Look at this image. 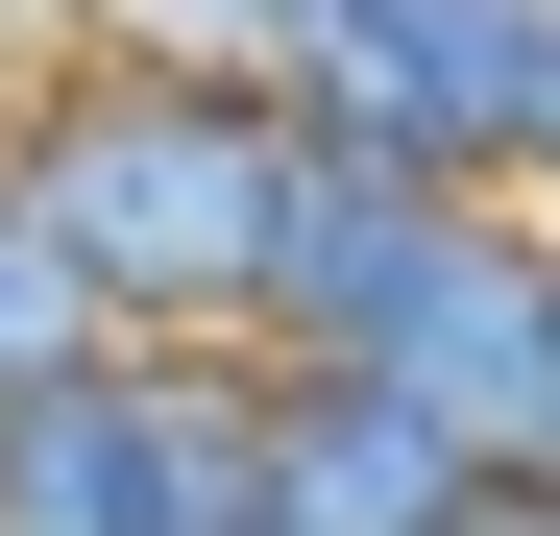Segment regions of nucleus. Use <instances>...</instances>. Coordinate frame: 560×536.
<instances>
[{
    "mask_svg": "<svg viewBox=\"0 0 560 536\" xmlns=\"http://www.w3.org/2000/svg\"><path fill=\"white\" fill-rule=\"evenodd\" d=\"M0 196L73 244L98 341H268L293 73H220V49H49L25 123H0Z\"/></svg>",
    "mask_w": 560,
    "mask_h": 536,
    "instance_id": "f257e3e1",
    "label": "nucleus"
},
{
    "mask_svg": "<svg viewBox=\"0 0 560 536\" xmlns=\"http://www.w3.org/2000/svg\"><path fill=\"white\" fill-rule=\"evenodd\" d=\"M0 536H268V341H98L0 415Z\"/></svg>",
    "mask_w": 560,
    "mask_h": 536,
    "instance_id": "f03ea898",
    "label": "nucleus"
},
{
    "mask_svg": "<svg viewBox=\"0 0 560 536\" xmlns=\"http://www.w3.org/2000/svg\"><path fill=\"white\" fill-rule=\"evenodd\" d=\"M293 98L341 147L439 171V196H536L560 171V0H341L293 49Z\"/></svg>",
    "mask_w": 560,
    "mask_h": 536,
    "instance_id": "7ed1b4c3",
    "label": "nucleus"
},
{
    "mask_svg": "<svg viewBox=\"0 0 560 536\" xmlns=\"http://www.w3.org/2000/svg\"><path fill=\"white\" fill-rule=\"evenodd\" d=\"M488 220V196H439V171H390V147H341L317 98H293V220H268V366H365L390 341V293Z\"/></svg>",
    "mask_w": 560,
    "mask_h": 536,
    "instance_id": "20e7f679",
    "label": "nucleus"
},
{
    "mask_svg": "<svg viewBox=\"0 0 560 536\" xmlns=\"http://www.w3.org/2000/svg\"><path fill=\"white\" fill-rule=\"evenodd\" d=\"M512 464L365 366H268V536H488Z\"/></svg>",
    "mask_w": 560,
    "mask_h": 536,
    "instance_id": "39448f33",
    "label": "nucleus"
},
{
    "mask_svg": "<svg viewBox=\"0 0 560 536\" xmlns=\"http://www.w3.org/2000/svg\"><path fill=\"white\" fill-rule=\"evenodd\" d=\"M73 366H98V293H73V244L0 196V415H25V391H73Z\"/></svg>",
    "mask_w": 560,
    "mask_h": 536,
    "instance_id": "423d86ee",
    "label": "nucleus"
},
{
    "mask_svg": "<svg viewBox=\"0 0 560 536\" xmlns=\"http://www.w3.org/2000/svg\"><path fill=\"white\" fill-rule=\"evenodd\" d=\"M49 25H73V49H220V73H293L341 0H49Z\"/></svg>",
    "mask_w": 560,
    "mask_h": 536,
    "instance_id": "0eeeda50",
    "label": "nucleus"
},
{
    "mask_svg": "<svg viewBox=\"0 0 560 536\" xmlns=\"http://www.w3.org/2000/svg\"><path fill=\"white\" fill-rule=\"evenodd\" d=\"M536 196H560V171H536Z\"/></svg>",
    "mask_w": 560,
    "mask_h": 536,
    "instance_id": "6e6552de",
    "label": "nucleus"
}]
</instances>
